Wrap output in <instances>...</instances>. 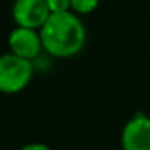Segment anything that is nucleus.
<instances>
[{"instance_id":"nucleus-1","label":"nucleus","mask_w":150,"mask_h":150,"mask_svg":"<svg viewBox=\"0 0 150 150\" xmlns=\"http://www.w3.org/2000/svg\"><path fill=\"white\" fill-rule=\"evenodd\" d=\"M39 33L44 52L53 58H71L79 55L87 40V29L81 16L71 10L50 13Z\"/></svg>"},{"instance_id":"nucleus-2","label":"nucleus","mask_w":150,"mask_h":150,"mask_svg":"<svg viewBox=\"0 0 150 150\" xmlns=\"http://www.w3.org/2000/svg\"><path fill=\"white\" fill-rule=\"evenodd\" d=\"M34 63L11 52L0 55V94L15 95L23 92L34 78Z\"/></svg>"},{"instance_id":"nucleus-3","label":"nucleus","mask_w":150,"mask_h":150,"mask_svg":"<svg viewBox=\"0 0 150 150\" xmlns=\"http://www.w3.org/2000/svg\"><path fill=\"white\" fill-rule=\"evenodd\" d=\"M7 44H8V52L15 53L21 58L29 60V62L37 60L44 52L39 29L15 26L8 34Z\"/></svg>"},{"instance_id":"nucleus-4","label":"nucleus","mask_w":150,"mask_h":150,"mask_svg":"<svg viewBox=\"0 0 150 150\" xmlns=\"http://www.w3.org/2000/svg\"><path fill=\"white\" fill-rule=\"evenodd\" d=\"M123 150H150V116L136 113L126 121L121 129Z\"/></svg>"},{"instance_id":"nucleus-5","label":"nucleus","mask_w":150,"mask_h":150,"mask_svg":"<svg viewBox=\"0 0 150 150\" xmlns=\"http://www.w3.org/2000/svg\"><path fill=\"white\" fill-rule=\"evenodd\" d=\"M49 16L45 0H15L11 7V18L16 26L40 29Z\"/></svg>"},{"instance_id":"nucleus-6","label":"nucleus","mask_w":150,"mask_h":150,"mask_svg":"<svg viewBox=\"0 0 150 150\" xmlns=\"http://www.w3.org/2000/svg\"><path fill=\"white\" fill-rule=\"evenodd\" d=\"M100 5V0H71V11L79 16L94 13Z\"/></svg>"},{"instance_id":"nucleus-7","label":"nucleus","mask_w":150,"mask_h":150,"mask_svg":"<svg viewBox=\"0 0 150 150\" xmlns=\"http://www.w3.org/2000/svg\"><path fill=\"white\" fill-rule=\"evenodd\" d=\"M50 13H62L71 10V0H45Z\"/></svg>"},{"instance_id":"nucleus-8","label":"nucleus","mask_w":150,"mask_h":150,"mask_svg":"<svg viewBox=\"0 0 150 150\" xmlns=\"http://www.w3.org/2000/svg\"><path fill=\"white\" fill-rule=\"evenodd\" d=\"M20 150H52V149L44 142H29L26 145H23Z\"/></svg>"}]
</instances>
